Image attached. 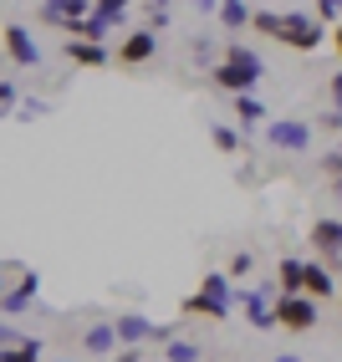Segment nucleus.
<instances>
[{
	"label": "nucleus",
	"instance_id": "1",
	"mask_svg": "<svg viewBox=\"0 0 342 362\" xmlns=\"http://www.w3.org/2000/svg\"><path fill=\"white\" fill-rule=\"evenodd\" d=\"M210 77H215V87H220V92H230V98H251V92H256V82L266 77V62L251 52V46L230 41V46H225V57L215 62V71H210Z\"/></svg>",
	"mask_w": 342,
	"mask_h": 362
},
{
	"label": "nucleus",
	"instance_id": "2",
	"mask_svg": "<svg viewBox=\"0 0 342 362\" xmlns=\"http://www.w3.org/2000/svg\"><path fill=\"white\" fill-rule=\"evenodd\" d=\"M281 46H291V52H317V46L327 41V26L317 16H302V11H281Z\"/></svg>",
	"mask_w": 342,
	"mask_h": 362
},
{
	"label": "nucleus",
	"instance_id": "3",
	"mask_svg": "<svg viewBox=\"0 0 342 362\" xmlns=\"http://www.w3.org/2000/svg\"><path fill=\"white\" fill-rule=\"evenodd\" d=\"M266 143L281 148V153H307L312 148V128L302 117H271V123H266Z\"/></svg>",
	"mask_w": 342,
	"mask_h": 362
},
{
	"label": "nucleus",
	"instance_id": "4",
	"mask_svg": "<svg viewBox=\"0 0 342 362\" xmlns=\"http://www.w3.org/2000/svg\"><path fill=\"white\" fill-rule=\"evenodd\" d=\"M317 317H322V306H317L312 296H276V327H286V332H312Z\"/></svg>",
	"mask_w": 342,
	"mask_h": 362
},
{
	"label": "nucleus",
	"instance_id": "5",
	"mask_svg": "<svg viewBox=\"0 0 342 362\" xmlns=\"http://www.w3.org/2000/svg\"><path fill=\"white\" fill-rule=\"evenodd\" d=\"M92 16V0H41V21L46 26H62L67 36Z\"/></svg>",
	"mask_w": 342,
	"mask_h": 362
},
{
	"label": "nucleus",
	"instance_id": "6",
	"mask_svg": "<svg viewBox=\"0 0 342 362\" xmlns=\"http://www.w3.org/2000/svg\"><path fill=\"white\" fill-rule=\"evenodd\" d=\"M6 57L16 62V66H41V41L31 36V26H21V21H11L6 31Z\"/></svg>",
	"mask_w": 342,
	"mask_h": 362
},
{
	"label": "nucleus",
	"instance_id": "7",
	"mask_svg": "<svg viewBox=\"0 0 342 362\" xmlns=\"http://www.w3.org/2000/svg\"><path fill=\"white\" fill-rule=\"evenodd\" d=\"M154 52H159V31H149V26H138V31H128L123 41H118V62H123V66L154 62Z\"/></svg>",
	"mask_w": 342,
	"mask_h": 362
},
{
	"label": "nucleus",
	"instance_id": "8",
	"mask_svg": "<svg viewBox=\"0 0 342 362\" xmlns=\"http://www.w3.org/2000/svg\"><path fill=\"white\" fill-rule=\"evenodd\" d=\"M307 240H312V250L322 255V260H342V220H332V214H322L312 230H307Z\"/></svg>",
	"mask_w": 342,
	"mask_h": 362
},
{
	"label": "nucleus",
	"instance_id": "9",
	"mask_svg": "<svg viewBox=\"0 0 342 362\" xmlns=\"http://www.w3.org/2000/svg\"><path fill=\"white\" fill-rule=\"evenodd\" d=\"M113 332H118V342H123V347L154 342V322H149V317H138V311H123V317L113 322Z\"/></svg>",
	"mask_w": 342,
	"mask_h": 362
},
{
	"label": "nucleus",
	"instance_id": "10",
	"mask_svg": "<svg viewBox=\"0 0 342 362\" xmlns=\"http://www.w3.org/2000/svg\"><path fill=\"white\" fill-rule=\"evenodd\" d=\"M302 296H312V301H332V296H337V281H332V271H327V265H312V260H307Z\"/></svg>",
	"mask_w": 342,
	"mask_h": 362
},
{
	"label": "nucleus",
	"instance_id": "11",
	"mask_svg": "<svg viewBox=\"0 0 342 362\" xmlns=\"http://www.w3.org/2000/svg\"><path fill=\"white\" fill-rule=\"evenodd\" d=\"M36 291H41V276L36 271H21V286L16 291H6V301H0V311H11V317H21L31 301H36Z\"/></svg>",
	"mask_w": 342,
	"mask_h": 362
},
{
	"label": "nucleus",
	"instance_id": "12",
	"mask_svg": "<svg viewBox=\"0 0 342 362\" xmlns=\"http://www.w3.org/2000/svg\"><path fill=\"white\" fill-rule=\"evenodd\" d=\"M200 296H210V301H220V306L235 311V281H230L225 271H210V276L200 281Z\"/></svg>",
	"mask_w": 342,
	"mask_h": 362
},
{
	"label": "nucleus",
	"instance_id": "13",
	"mask_svg": "<svg viewBox=\"0 0 342 362\" xmlns=\"http://www.w3.org/2000/svg\"><path fill=\"white\" fill-rule=\"evenodd\" d=\"M118 347V332H113V322H97V327H87L82 332V352H92V357H108Z\"/></svg>",
	"mask_w": 342,
	"mask_h": 362
},
{
	"label": "nucleus",
	"instance_id": "14",
	"mask_svg": "<svg viewBox=\"0 0 342 362\" xmlns=\"http://www.w3.org/2000/svg\"><path fill=\"white\" fill-rule=\"evenodd\" d=\"M62 52L77 62V66H108V46L103 41H67Z\"/></svg>",
	"mask_w": 342,
	"mask_h": 362
},
{
	"label": "nucleus",
	"instance_id": "15",
	"mask_svg": "<svg viewBox=\"0 0 342 362\" xmlns=\"http://www.w3.org/2000/svg\"><path fill=\"white\" fill-rule=\"evenodd\" d=\"M302 276H307V260H281L276 265V291L281 296H302Z\"/></svg>",
	"mask_w": 342,
	"mask_h": 362
},
{
	"label": "nucleus",
	"instance_id": "16",
	"mask_svg": "<svg viewBox=\"0 0 342 362\" xmlns=\"http://www.w3.org/2000/svg\"><path fill=\"white\" fill-rule=\"evenodd\" d=\"M235 117H240V128H266V117H271V112H266V103L251 92V98H235Z\"/></svg>",
	"mask_w": 342,
	"mask_h": 362
},
{
	"label": "nucleus",
	"instance_id": "17",
	"mask_svg": "<svg viewBox=\"0 0 342 362\" xmlns=\"http://www.w3.org/2000/svg\"><path fill=\"white\" fill-rule=\"evenodd\" d=\"M184 317H205V322H225V317H230V306H220V301H210V296H200V291H194V296L184 301Z\"/></svg>",
	"mask_w": 342,
	"mask_h": 362
},
{
	"label": "nucleus",
	"instance_id": "18",
	"mask_svg": "<svg viewBox=\"0 0 342 362\" xmlns=\"http://www.w3.org/2000/svg\"><path fill=\"white\" fill-rule=\"evenodd\" d=\"M251 6H246V0H220V26H225V31H240V26H251Z\"/></svg>",
	"mask_w": 342,
	"mask_h": 362
},
{
	"label": "nucleus",
	"instance_id": "19",
	"mask_svg": "<svg viewBox=\"0 0 342 362\" xmlns=\"http://www.w3.org/2000/svg\"><path fill=\"white\" fill-rule=\"evenodd\" d=\"M128 11H133V0H92V16H103L108 26H123Z\"/></svg>",
	"mask_w": 342,
	"mask_h": 362
},
{
	"label": "nucleus",
	"instance_id": "20",
	"mask_svg": "<svg viewBox=\"0 0 342 362\" xmlns=\"http://www.w3.org/2000/svg\"><path fill=\"white\" fill-rule=\"evenodd\" d=\"M0 362H41V342L26 337V342H16V347H0Z\"/></svg>",
	"mask_w": 342,
	"mask_h": 362
},
{
	"label": "nucleus",
	"instance_id": "21",
	"mask_svg": "<svg viewBox=\"0 0 342 362\" xmlns=\"http://www.w3.org/2000/svg\"><path fill=\"white\" fill-rule=\"evenodd\" d=\"M108 36H113V26H108V21H103V16H87V21H82V26H77V31H72V41H108Z\"/></svg>",
	"mask_w": 342,
	"mask_h": 362
},
{
	"label": "nucleus",
	"instance_id": "22",
	"mask_svg": "<svg viewBox=\"0 0 342 362\" xmlns=\"http://www.w3.org/2000/svg\"><path fill=\"white\" fill-rule=\"evenodd\" d=\"M164 362H205V357H200V342H184V337H174V342L164 347Z\"/></svg>",
	"mask_w": 342,
	"mask_h": 362
},
{
	"label": "nucleus",
	"instance_id": "23",
	"mask_svg": "<svg viewBox=\"0 0 342 362\" xmlns=\"http://www.w3.org/2000/svg\"><path fill=\"white\" fill-rule=\"evenodd\" d=\"M210 143H215L220 153H240V133H235L230 123H215V128H210Z\"/></svg>",
	"mask_w": 342,
	"mask_h": 362
},
{
	"label": "nucleus",
	"instance_id": "24",
	"mask_svg": "<svg viewBox=\"0 0 342 362\" xmlns=\"http://www.w3.org/2000/svg\"><path fill=\"white\" fill-rule=\"evenodd\" d=\"M251 271H256V255H251V250H235V255H230V265H225V276H230V281L251 276Z\"/></svg>",
	"mask_w": 342,
	"mask_h": 362
},
{
	"label": "nucleus",
	"instance_id": "25",
	"mask_svg": "<svg viewBox=\"0 0 342 362\" xmlns=\"http://www.w3.org/2000/svg\"><path fill=\"white\" fill-rule=\"evenodd\" d=\"M251 26H256L261 36H281V16H276V11H256Z\"/></svg>",
	"mask_w": 342,
	"mask_h": 362
},
{
	"label": "nucleus",
	"instance_id": "26",
	"mask_svg": "<svg viewBox=\"0 0 342 362\" xmlns=\"http://www.w3.org/2000/svg\"><path fill=\"white\" fill-rule=\"evenodd\" d=\"M16 103H21V87L11 77H0V112H16Z\"/></svg>",
	"mask_w": 342,
	"mask_h": 362
},
{
	"label": "nucleus",
	"instance_id": "27",
	"mask_svg": "<svg viewBox=\"0 0 342 362\" xmlns=\"http://www.w3.org/2000/svg\"><path fill=\"white\" fill-rule=\"evenodd\" d=\"M312 16L322 21V26H332V21L342 16V0H317V6H312Z\"/></svg>",
	"mask_w": 342,
	"mask_h": 362
},
{
	"label": "nucleus",
	"instance_id": "28",
	"mask_svg": "<svg viewBox=\"0 0 342 362\" xmlns=\"http://www.w3.org/2000/svg\"><path fill=\"white\" fill-rule=\"evenodd\" d=\"M41 112H46V103H31V98H21V103H16V117H21V123H36Z\"/></svg>",
	"mask_w": 342,
	"mask_h": 362
},
{
	"label": "nucleus",
	"instance_id": "29",
	"mask_svg": "<svg viewBox=\"0 0 342 362\" xmlns=\"http://www.w3.org/2000/svg\"><path fill=\"white\" fill-rule=\"evenodd\" d=\"M169 26V6H149V31H164Z\"/></svg>",
	"mask_w": 342,
	"mask_h": 362
},
{
	"label": "nucleus",
	"instance_id": "30",
	"mask_svg": "<svg viewBox=\"0 0 342 362\" xmlns=\"http://www.w3.org/2000/svg\"><path fill=\"white\" fill-rule=\"evenodd\" d=\"M16 342H26V337H21L11 322H0V347H16Z\"/></svg>",
	"mask_w": 342,
	"mask_h": 362
},
{
	"label": "nucleus",
	"instance_id": "31",
	"mask_svg": "<svg viewBox=\"0 0 342 362\" xmlns=\"http://www.w3.org/2000/svg\"><path fill=\"white\" fill-rule=\"evenodd\" d=\"M322 128H327V133H342V112H337V107L322 112Z\"/></svg>",
	"mask_w": 342,
	"mask_h": 362
},
{
	"label": "nucleus",
	"instance_id": "32",
	"mask_svg": "<svg viewBox=\"0 0 342 362\" xmlns=\"http://www.w3.org/2000/svg\"><path fill=\"white\" fill-rule=\"evenodd\" d=\"M194 11H200V16H220V0H194Z\"/></svg>",
	"mask_w": 342,
	"mask_h": 362
},
{
	"label": "nucleus",
	"instance_id": "33",
	"mask_svg": "<svg viewBox=\"0 0 342 362\" xmlns=\"http://www.w3.org/2000/svg\"><path fill=\"white\" fill-rule=\"evenodd\" d=\"M332 107L342 112V71H337V77H332Z\"/></svg>",
	"mask_w": 342,
	"mask_h": 362
},
{
	"label": "nucleus",
	"instance_id": "34",
	"mask_svg": "<svg viewBox=\"0 0 342 362\" xmlns=\"http://www.w3.org/2000/svg\"><path fill=\"white\" fill-rule=\"evenodd\" d=\"M332 46H337V57H342V21L332 26Z\"/></svg>",
	"mask_w": 342,
	"mask_h": 362
},
{
	"label": "nucleus",
	"instance_id": "35",
	"mask_svg": "<svg viewBox=\"0 0 342 362\" xmlns=\"http://www.w3.org/2000/svg\"><path fill=\"white\" fill-rule=\"evenodd\" d=\"M108 362H138V352H118V357H108Z\"/></svg>",
	"mask_w": 342,
	"mask_h": 362
},
{
	"label": "nucleus",
	"instance_id": "36",
	"mask_svg": "<svg viewBox=\"0 0 342 362\" xmlns=\"http://www.w3.org/2000/svg\"><path fill=\"white\" fill-rule=\"evenodd\" d=\"M271 362H302V357H297V352H281V357H271Z\"/></svg>",
	"mask_w": 342,
	"mask_h": 362
},
{
	"label": "nucleus",
	"instance_id": "37",
	"mask_svg": "<svg viewBox=\"0 0 342 362\" xmlns=\"http://www.w3.org/2000/svg\"><path fill=\"white\" fill-rule=\"evenodd\" d=\"M52 362H77V357H52Z\"/></svg>",
	"mask_w": 342,
	"mask_h": 362
},
{
	"label": "nucleus",
	"instance_id": "38",
	"mask_svg": "<svg viewBox=\"0 0 342 362\" xmlns=\"http://www.w3.org/2000/svg\"><path fill=\"white\" fill-rule=\"evenodd\" d=\"M0 301H6V281H0Z\"/></svg>",
	"mask_w": 342,
	"mask_h": 362
},
{
	"label": "nucleus",
	"instance_id": "39",
	"mask_svg": "<svg viewBox=\"0 0 342 362\" xmlns=\"http://www.w3.org/2000/svg\"><path fill=\"white\" fill-rule=\"evenodd\" d=\"M149 6H169V0H149Z\"/></svg>",
	"mask_w": 342,
	"mask_h": 362
}]
</instances>
